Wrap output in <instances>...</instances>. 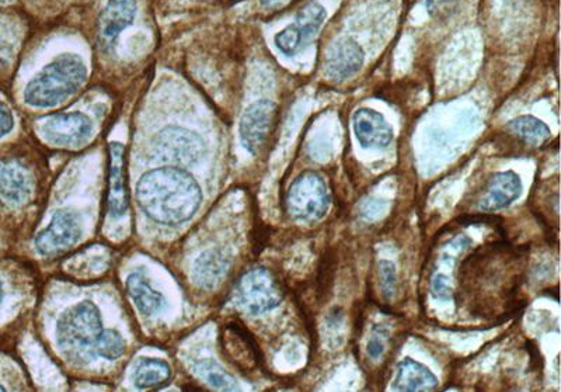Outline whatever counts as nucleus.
Segmentation results:
<instances>
[{"label":"nucleus","instance_id":"nucleus-9","mask_svg":"<svg viewBox=\"0 0 561 392\" xmlns=\"http://www.w3.org/2000/svg\"><path fill=\"white\" fill-rule=\"evenodd\" d=\"M82 237V221L73 211L62 210L52 217L50 225L36 238L38 253L44 256L57 255L71 248Z\"/></svg>","mask_w":561,"mask_h":392},{"label":"nucleus","instance_id":"nucleus-33","mask_svg":"<svg viewBox=\"0 0 561 392\" xmlns=\"http://www.w3.org/2000/svg\"><path fill=\"white\" fill-rule=\"evenodd\" d=\"M0 391H5V388H3L2 385H0Z\"/></svg>","mask_w":561,"mask_h":392},{"label":"nucleus","instance_id":"nucleus-25","mask_svg":"<svg viewBox=\"0 0 561 392\" xmlns=\"http://www.w3.org/2000/svg\"><path fill=\"white\" fill-rule=\"evenodd\" d=\"M200 376L205 378L209 384L214 385L218 390L232 391L236 390V381L231 376L219 369L212 363H204L200 367Z\"/></svg>","mask_w":561,"mask_h":392},{"label":"nucleus","instance_id":"nucleus-13","mask_svg":"<svg viewBox=\"0 0 561 392\" xmlns=\"http://www.w3.org/2000/svg\"><path fill=\"white\" fill-rule=\"evenodd\" d=\"M137 0H110L97 22L99 43L103 48L116 44L118 36L134 23L137 16Z\"/></svg>","mask_w":561,"mask_h":392},{"label":"nucleus","instance_id":"nucleus-17","mask_svg":"<svg viewBox=\"0 0 561 392\" xmlns=\"http://www.w3.org/2000/svg\"><path fill=\"white\" fill-rule=\"evenodd\" d=\"M437 387V377L424 364L406 357L397 366V376L393 384L396 391H434Z\"/></svg>","mask_w":561,"mask_h":392},{"label":"nucleus","instance_id":"nucleus-6","mask_svg":"<svg viewBox=\"0 0 561 392\" xmlns=\"http://www.w3.org/2000/svg\"><path fill=\"white\" fill-rule=\"evenodd\" d=\"M153 154L160 161L193 165L200 161L205 144L200 135L181 127H167L156 135L152 142Z\"/></svg>","mask_w":561,"mask_h":392},{"label":"nucleus","instance_id":"nucleus-29","mask_svg":"<svg viewBox=\"0 0 561 392\" xmlns=\"http://www.w3.org/2000/svg\"><path fill=\"white\" fill-rule=\"evenodd\" d=\"M15 127V120H13L12 111L6 104L0 102V138L8 135Z\"/></svg>","mask_w":561,"mask_h":392},{"label":"nucleus","instance_id":"nucleus-28","mask_svg":"<svg viewBox=\"0 0 561 392\" xmlns=\"http://www.w3.org/2000/svg\"><path fill=\"white\" fill-rule=\"evenodd\" d=\"M431 290L432 294L438 297L439 300H448V298L452 297L451 284H449V279L445 274H435L431 282Z\"/></svg>","mask_w":561,"mask_h":392},{"label":"nucleus","instance_id":"nucleus-24","mask_svg":"<svg viewBox=\"0 0 561 392\" xmlns=\"http://www.w3.org/2000/svg\"><path fill=\"white\" fill-rule=\"evenodd\" d=\"M274 41L278 50H280L282 54L287 55V57L295 55L296 52L301 50L302 45L306 43L301 31H299L295 24H291L287 29L280 31V33L275 36Z\"/></svg>","mask_w":561,"mask_h":392},{"label":"nucleus","instance_id":"nucleus-8","mask_svg":"<svg viewBox=\"0 0 561 392\" xmlns=\"http://www.w3.org/2000/svg\"><path fill=\"white\" fill-rule=\"evenodd\" d=\"M278 121L277 104L260 100L252 104L240 120V140L250 154L257 155L266 147Z\"/></svg>","mask_w":561,"mask_h":392},{"label":"nucleus","instance_id":"nucleus-12","mask_svg":"<svg viewBox=\"0 0 561 392\" xmlns=\"http://www.w3.org/2000/svg\"><path fill=\"white\" fill-rule=\"evenodd\" d=\"M364 65V51L351 38H341L327 51L324 72L337 82L347 81L360 72Z\"/></svg>","mask_w":561,"mask_h":392},{"label":"nucleus","instance_id":"nucleus-4","mask_svg":"<svg viewBox=\"0 0 561 392\" xmlns=\"http://www.w3.org/2000/svg\"><path fill=\"white\" fill-rule=\"evenodd\" d=\"M287 210L295 220L313 222L322 220L330 206L326 182L319 173L306 171L294 180L287 193Z\"/></svg>","mask_w":561,"mask_h":392},{"label":"nucleus","instance_id":"nucleus-2","mask_svg":"<svg viewBox=\"0 0 561 392\" xmlns=\"http://www.w3.org/2000/svg\"><path fill=\"white\" fill-rule=\"evenodd\" d=\"M87 79V67L78 55L65 54L38 72L24 90V102L33 107L58 106L75 95Z\"/></svg>","mask_w":561,"mask_h":392},{"label":"nucleus","instance_id":"nucleus-31","mask_svg":"<svg viewBox=\"0 0 561 392\" xmlns=\"http://www.w3.org/2000/svg\"><path fill=\"white\" fill-rule=\"evenodd\" d=\"M260 2L266 8H280V6L287 5L289 0H260Z\"/></svg>","mask_w":561,"mask_h":392},{"label":"nucleus","instance_id":"nucleus-5","mask_svg":"<svg viewBox=\"0 0 561 392\" xmlns=\"http://www.w3.org/2000/svg\"><path fill=\"white\" fill-rule=\"evenodd\" d=\"M239 304L253 315L264 314L281 304L284 293L270 270L254 269L240 279L236 290Z\"/></svg>","mask_w":561,"mask_h":392},{"label":"nucleus","instance_id":"nucleus-22","mask_svg":"<svg viewBox=\"0 0 561 392\" xmlns=\"http://www.w3.org/2000/svg\"><path fill=\"white\" fill-rule=\"evenodd\" d=\"M324 20H326V9L320 3L310 2L299 10L294 24L301 31L303 38L308 41L320 30Z\"/></svg>","mask_w":561,"mask_h":392},{"label":"nucleus","instance_id":"nucleus-16","mask_svg":"<svg viewBox=\"0 0 561 392\" xmlns=\"http://www.w3.org/2000/svg\"><path fill=\"white\" fill-rule=\"evenodd\" d=\"M110 190L108 207L114 215H123L128 210L127 183H125V149L118 142H111L110 148Z\"/></svg>","mask_w":561,"mask_h":392},{"label":"nucleus","instance_id":"nucleus-3","mask_svg":"<svg viewBox=\"0 0 561 392\" xmlns=\"http://www.w3.org/2000/svg\"><path fill=\"white\" fill-rule=\"evenodd\" d=\"M101 329L100 312L96 305L83 301L66 310L57 324L59 349L66 353H85L94 349Z\"/></svg>","mask_w":561,"mask_h":392},{"label":"nucleus","instance_id":"nucleus-23","mask_svg":"<svg viewBox=\"0 0 561 392\" xmlns=\"http://www.w3.org/2000/svg\"><path fill=\"white\" fill-rule=\"evenodd\" d=\"M94 350H96V355L104 357V359H118L124 353L125 341L123 336L116 331H104L101 332Z\"/></svg>","mask_w":561,"mask_h":392},{"label":"nucleus","instance_id":"nucleus-11","mask_svg":"<svg viewBox=\"0 0 561 392\" xmlns=\"http://www.w3.org/2000/svg\"><path fill=\"white\" fill-rule=\"evenodd\" d=\"M522 182L517 173L512 171L494 173L480 190L476 207L483 213L503 210L521 196Z\"/></svg>","mask_w":561,"mask_h":392},{"label":"nucleus","instance_id":"nucleus-32","mask_svg":"<svg viewBox=\"0 0 561 392\" xmlns=\"http://www.w3.org/2000/svg\"><path fill=\"white\" fill-rule=\"evenodd\" d=\"M2 300H3V289H2V284H0V304H2Z\"/></svg>","mask_w":561,"mask_h":392},{"label":"nucleus","instance_id":"nucleus-18","mask_svg":"<svg viewBox=\"0 0 561 392\" xmlns=\"http://www.w3.org/2000/svg\"><path fill=\"white\" fill-rule=\"evenodd\" d=\"M505 130L525 147L531 148L542 147L552 137L549 127L533 116L517 117L505 126Z\"/></svg>","mask_w":561,"mask_h":392},{"label":"nucleus","instance_id":"nucleus-14","mask_svg":"<svg viewBox=\"0 0 561 392\" xmlns=\"http://www.w3.org/2000/svg\"><path fill=\"white\" fill-rule=\"evenodd\" d=\"M354 133L362 148H385L393 141V130L378 111L360 109L353 117Z\"/></svg>","mask_w":561,"mask_h":392},{"label":"nucleus","instance_id":"nucleus-1","mask_svg":"<svg viewBox=\"0 0 561 392\" xmlns=\"http://www.w3.org/2000/svg\"><path fill=\"white\" fill-rule=\"evenodd\" d=\"M201 200V189L193 176L172 166L145 173L137 185L139 207L151 220L163 225L190 220Z\"/></svg>","mask_w":561,"mask_h":392},{"label":"nucleus","instance_id":"nucleus-26","mask_svg":"<svg viewBox=\"0 0 561 392\" xmlns=\"http://www.w3.org/2000/svg\"><path fill=\"white\" fill-rule=\"evenodd\" d=\"M379 277H381V289L386 297H392L396 290L397 274L396 267L388 260L379 263Z\"/></svg>","mask_w":561,"mask_h":392},{"label":"nucleus","instance_id":"nucleus-10","mask_svg":"<svg viewBox=\"0 0 561 392\" xmlns=\"http://www.w3.org/2000/svg\"><path fill=\"white\" fill-rule=\"evenodd\" d=\"M221 346L226 359L243 373H250L261 364L259 346L253 336L246 331L245 326L236 322L223 326Z\"/></svg>","mask_w":561,"mask_h":392},{"label":"nucleus","instance_id":"nucleus-27","mask_svg":"<svg viewBox=\"0 0 561 392\" xmlns=\"http://www.w3.org/2000/svg\"><path fill=\"white\" fill-rule=\"evenodd\" d=\"M461 2L463 0H425V8L431 16L441 17L449 15Z\"/></svg>","mask_w":561,"mask_h":392},{"label":"nucleus","instance_id":"nucleus-20","mask_svg":"<svg viewBox=\"0 0 561 392\" xmlns=\"http://www.w3.org/2000/svg\"><path fill=\"white\" fill-rule=\"evenodd\" d=\"M172 377L169 364L158 359H144L134 371V383L138 388L162 387Z\"/></svg>","mask_w":561,"mask_h":392},{"label":"nucleus","instance_id":"nucleus-7","mask_svg":"<svg viewBox=\"0 0 561 392\" xmlns=\"http://www.w3.org/2000/svg\"><path fill=\"white\" fill-rule=\"evenodd\" d=\"M40 133L52 147L79 148L92 138L93 123L82 113L54 114L41 123Z\"/></svg>","mask_w":561,"mask_h":392},{"label":"nucleus","instance_id":"nucleus-15","mask_svg":"<svg viewBox=\"0 0 561 392\" xmlns=\"http://www.w3.org/2000/svg\"><path fill=\"white\" fill-rule=\"evenodd\" d=\"M33 192L29 171L16 161H0V199L10 206H20Z\"/></svg>","mask_w":561,"mask_h":392},{"label":"nucleus","instance_id":"nucleus-19","mask_svg":"<svg viewBox=\"0 0 561 392\" xmlns=\"http://www.w3.org/2000/svg\"><path fill=\"white\" fill-rule=\"evenodd\" d=\"M127 289L141 314L152 317L162 310L163 297L158 291L153 290L139 274H132L128 277Z\"/></svg>","mask_w":561,"mask_h":392},{"label":"nucleus","instance_id":"nucleus-21","mask_svg":"<svg viewBox=\"0 0 561 392\" xmlns=\"http://www.w3.org/2000/svg\"><path fill=\"white\" fill-rule=\"evenodd\" d=\"M225 270V260L219 258L215 253H205L195 262L193 270L194 282L198 286L205 287V289H211L221 279Z\"/></svg>","mask_w":561,"mask_h":392},{"label":"nucleus","instance_id":"nucleus-30","mask_svg":"<svg viewBox=\"0 0 561 392\" xmlns=\"http://www.w3.org/2000/svg\"><path fill=\"white\" fill-rule=\"evenodd\" d=\"M367 352L372 359H378V357L382 356V353L385 352V346H383V343L379 341L378 338H372L371 341L368 342Z\"/></svg>","mask_w":561,"mask_h":392}]
</instances>
